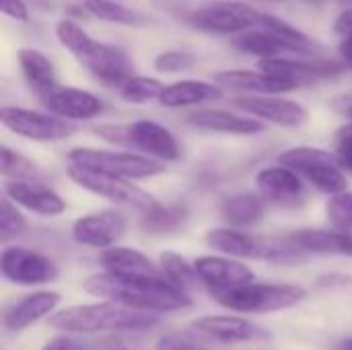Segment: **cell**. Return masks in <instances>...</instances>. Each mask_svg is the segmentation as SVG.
<instances>
[{"label":"cell","instance_id":"1","mask_svg":"<svg viewBox=\"0 0 352 350\" xmlns=\"http://www.w3.org/2000/svg\"><path fill=\"white\" fill-rule=\"evenodd\" d=\"M85 291L93 297L153 314H171L192 307L190 293L175 287L167 276H118L101 272L85 281Z\"/></svg>","mask_w":352,"mask_h":350},{"label":"cell","instance_id":"2","mask_svg":"<svg viewBox=\"0 0 352 350\" xmlns=\"http://www.w3.org/2000/svg\"><path fill=\"white\" fill-rule=\"evenodd\" d=\"M161 322L159 314L134 309L103 299L93 305H72L47 318V324L66 334H101V332H144Z\"/></svg>","mask_w":352,"mask_h":350},{"label":"cell","instance_id":"3","mask_svg":"<svg viewBox=\"0 0 352 350\" xmlns=\"http://www.w3.org/2000/svg\"><path fill=\"white\" fill-rule=\"evenodd\" d=\"M56 37L97 80L105 87H122L132 76V62L116 45L93 39L80 25L64 19L56 25Z\"/></svg>","mask_w":352,"mask_h":350},{"label":"cell","instance_id":"4","mask_svg":"<svg viewBox=\"0 0 352 350\" xmlns=\"http://www.w3.org/2000/svg\"><path fill=\"white\" fill-rule=\"evenodd\" d=\"M212 297L227 309L237 314H274L299 305L307 291L299 285H272V283H248L235 289L217 291Z\"/></svg>","mask_w":352,"mask_h":350},{"label":"cell","instance_id":"5","mask_svg":"<svg viewBox=\"0 0 352 350\" xmlns=\"http://www.w3.org/2000/svg\"><path fill=\"white\" fill-rule=\"evenodd\" d=\"M66 173L78 188L95 196H101L105 200H111L116 204H126L142 212L153 210L155 206L161 204L153 194L144 192L142 188L132 184V179H126V177H118L105 171H97V169H89V167H80L72 163L66 169Z\"/></svg>","mask_w":352,"mask_h":350},{"label":"cell","instance_id":"6","mask_svg":"<svg viewBox=\"0 0 352 350\" xmlns=\"http://www.w3.org/2000/svg\"><path fill=\"white\" fill-rule=\"evenodd\" d=\"M72 165L105 171L126 179H148L161 175L165 165L159 159L138 153H120V151H101V149H72L68 153Z\"/></svg>","mask_w":352,"mask_h":350},{"label":"cell","instance_id":"7","mask_svg":"<svg viewBox=\"0 0 352 350\" xmlns=\"http://www.w3.org/2000/svg\"><path fill=\"white\" fill-rule=\"evenodd\" d=\"M262 14L254 6H248L243 2H210L204 6L194 8L188 12L186 21L204 33L214 35H239L243 31L256 29L262 25Z\"/></svg>","mask_w":352,"mask_h":350},{"label":"cell","instance_id":"8","mask_svg":"<svg viewBox=\"0 0 352 350\" xmlns=\"http://www.w3.org/2000/svg\"><path fill=\"white\" fill-rule=\"evenodd\" d=\"M0 122L6 130L35 142H58L78 132V126L72 120L60 118L50 111L45 113L12 105H4L0 109Z\"/></svg>","mask_w":352,"mask_h":350},{"label":"cell","instance_id":"9","mask_svg":"<svg viewBox=\"0 0 352 350\" xmlns=\"http://www.w3.org/2000/svg\"><path fill=\"white\" fill-rule=\"evenodd\" d=\"M0 272L8 283L21 287L47 285L60 276V268L54 260L21 245H8L2 250Z\"/></svg>","mask_w":352,"mask_h":350},{"label":"cell","instance_id":"10","mask_svg":"<svg viewBox=\"0 0 352 350\" xmlns=\"http://www.w3.org/2000/svg\"><path fill=\"white\" fill-rule=\"evenodd\" d=\"M128 221L120 210H99L85 215L72 223V239L80 245L107 250L113 248L126 233Z\"/></svg>","mask_w":352,"mask_h":350},{"label":"cell","instance_id":"11","mask_svg":"<svg viewBox=\"0 0 352 350\" xmlns=\"http://www.w3.org/2000/svg\"><path fill=\"white\" fill-rule=\"evenodd\" d=\"M37 97L50 113H56V116L72 120V122L91 120L103 111L101 99L97 95H93L91 91L76 89V87H62L58 83L54 87L37 93Z\"/></svg>","mask_w":352,"mask_h":350},{"label":"cell","instance_id":"12","mask_svg":"<svg viewBox=\"0 0 352 350\" xmlns=\"http://www.w3.org/2000/svg\"><path fill=\"white\" fill-rule=\"evenodd\" d=\"M235 105L241 111H245L262 122H270V124L283 126V128H299L309 118L307 109L301 103L278 97V95L239 97V99H235Z\"/></svg>","mask_w":352,"mask_h":350},{"label":"cell","instance_id":"13","mask_svg":"<svg viewBox=\"0 0 352 350\" xmlns=\"http://www.w3.org/2000/svg\"><path fill=\"white\" fill-rule=\"evenodd\" d=\"M198 276L202 281L204 287H208L212 293L217 291H227V289H235L248 283L256 281L254 270L239 262L229 258H221V256H200L194 262Z\"/></svg>","mask_w":352,"mask_h":350},{"label":"cell","instance_id":"14","mask_svg":"<svg viewBox=\"0 0 352 350\" xmlns=\"http://www.w3.org/2000/svg\"><path fill=\"white\" fill-rule=\"evenodd\" d=\"M4 196L39 217H58L66 210V202L56 190L33 179H6Z\"/></svg>","mask_w":352,"mask_h":350},{"label":"cell","instance_id":"15","mask_svg":"<svg viewBox=\"0 0 352 350\" xmlns=\"http://www.w3.org/2000/svg\"><path fill=\"white\" fill-rule=\"evenodd\" d=\"M62 297L56 291H37L21 297L16 303L8 305L2 314V324L8 332H23L33 324L56 314Z\"/></svg>","mask_w":352,"mask_h":350},{"label":"cell","instance_id":"16","mask_svg":"<svg viewBox=\"0 0 352 350\" xmlns=\"http://www.w3.org/2000/svg\"><path fill=\"white\" fill-rule=\"evenodd\" d=\"M192 328L204 336L221 342H264L270 334L258 324L239 316H204L198 318Z\"/></svg>","mask_w":352,"mask_h":350},{"label":"cell","instance_id":"17","mask_svg":"<svg viewBox=\"0 0 352 350\" xmlns=\"http://www.w3.org/2000/svg\"><path fill=\"white\" fill-rule=\"evenodd\" d=\"M258 194L272 204L280 206H295L303 198V182L301 173L287 165L266 167L256 175Z\"/></svg>","mask_w":352,"mask_h":350},{"label":"cell","instance_id":"18","mask_svg":"<svg viewBox=\"0 0 352 350\" xmlns=\"http://www.w3.org/2000/svg\"><path fill=\"white\" fill-rule=\"evenodd\" d=\"M130 136H132V149L142 151L153 159L169 163V161H179L182 157V149L175 136L165 126L153 120H138L130 124Z\"/></svg>","mask_w":352,"mask_h":350},{"label":"cell","instance_id":"19","mask_svg":"<svg viewBox=\"0 0 352 350\" xmlns=\"http://www.w3.org/2000/svg\"><path fill=\"white\" fill-rule=\"evenodd\" d=\"M214 83L221 87L256 93V95H280V93H289L297 89V85H293L291 80H285L260 68L258 70H223L214 74Z\"/></svg>","mask_w":352,"mask_h":350},{"label":"cell","instance_id":"20","mask_svg":"<svg viewBox=\"0 0 352 350\" xmlns=\"http://www.w3.org/2000/svg\"><path fill=\"white\" fill-rule=\"evenodd\" d=\"M188 124L208 132L221 134H237V136H254L266 130V122L258 118L237 116L225 109H198L188 116Z\"/></svg>","mask_w":352,"mask_h":350},{"label":"cell","instance_id":"21","mask_svg":"<svg viewBox=\"0 0 352 350\" xmlns=\"http://www.w3.org/2000/svg\"><path fill=\"white\" fill-rule=\"evenodd\" d=\"M235 45L252 56H258L260 60L264 58H280V56H309L303 47H299L297 43L289 41L287 37L270 31L264 27V31L258 29H250L237 35Z\"/></svg>","mask_w":352,"mask_h":350},{"label":"cell","instance_id":"22","mask_svg":"<svg viewBox=\"0 0 352 350\" xmlns=\"http://www.w3.org/2000/svg\"><path fill=\"white\" fill-rule=\"evenodd\" d=\"M221 97H223L221 85L186 78V80H177V83L167 85L159 97V103L163 107L179 109V107H194V105L219 101Z\"/></svg>","mask_w":352,"mask_h":350},{"label":"cell","instance_id":"23","mask_svg":"<svg viewBox=\"0 0 352 350\" xmlns=\"http://www.w3.org/2000/svg\"><path fill=\"white\" fill-rule=\"evenodd\" d=\"M101 266L105 272L118 276H165L161 266L155 264L148 256H144L134 248H122V245L103 250Z\"/></svg>","mask_w":352,"mask_h":350},{"label":"cell","instance_id":"24","mask_svg":"<svg viewBox=\"0 0 352 350\" xmlns=\"http://www.w3.org/2000/svg\"><path fill=\"white\" fill-rule=\"evenodd\" d=\"M289 237L303 248L307 254L322 256H346L352 258V233L344 231H326V229H297Z\"/></svg>","mask_w":352,"mask_h":350},{"label":"cell","instance_id":"25","mask_svg":"<svg viewBox=\"0 0 352 350\" xmlns=\"http://www.w3.org/2000/svg\"><path fill=\"white\" fill-rule=\"evenodd\" d=\"M221 215L231 227H252L264 219L266 200L260 194H235L223 202Z\"/></svg>","mask_w":352,"mask_h":350},{"label":"cell","instance_id":"26","mask_svg":"<svg viewBox=\"0 0 352 350\" xmlns=\"http://www.w3.org/2000/svg\"><path fill=\"white\" fill-rule=\"evenodd\" d=\"M19 64H21V70L35 95L56 85L54 64L43 52H39L35 47H23V50H19Z\"/></svg>","mask_w":352,"mask_h":350},{"label":"cell","instance_id":"27","mask_svg":"<svg viewBox=\"0 0 352 350\" xmlns=\"http://www.w3.org/2000/svg\"><path fill=\"white\" fill-rule=\"evenodd\" d=\"M188 208L182 204H159L153 210L142 212L140 227L153 235H171L186 227Z\"/></svg>","mask_w":352,"mask_h":350},{"label":"cell","instance_id":"28","mask_svg":"<svg viewBox=\"0 0 352 350\" xmlns=\"http://www.w3.org/2000/svg\"><path fill=\"white\" fill-rule=\"evenodd\" d=\"M278 163L295 169L297 173H303L307 169L322 167V165H340V159L336 151L332 153L320 146H293L278 155Z\"/></svg>","mask_w":352,"mask_h":350},{"label":"cell","instance_id":"29","mask_svg":"<svg viewBox=\"0 0 352 350\" xmlns=\"http://www.w3.org/2000/svg\"><path fill=\"white\" fill-rule=\"evenodd\" d=\"M85 10L105 23H116V25H126V27H142L146 25V17L120 4L118 0H85L82 2Z\"/></svg>","mask_w":352,"mask_h":350},{"label":"cell","instance_id":"30","mask_svg":"<svg viewBox=\"0 0 352 350\" xmlns=\"http://www.w3.org/2000/svg\"><path fill=\"white\" fill-rule=\"evenodd\" d=\"M159 266H161L163 274H165L175 287H179V289L186 291V293H192V291H196V289L202 285L196 266L190 264L184 256H179V254H175V252H161V256H159Z\"/></svg>","mask_w":352,"mask_h":350},{"label":"cell","instance_id":"31","mask_svg":"<svg viewBox=\"0 0 352 350\" xmlns=\"http://www.w3.org/2000/svg\"><path fill=\"white\" fill-rule=\"evenodd\" d=\"M165 85L159 78L153 76H140L132 74L122 87H120V97L132 105H144L148 101H155L161 97Z\"/></svg>","mask_w":352,"mask_h":350},{"label":"cell","instance_id":"32","mask_svg":"<svg viewBox=\"0 0 352 350\" xmlns=\"http://www.w3.org/2000/svg\"><path fill=\"white\" fill-rule=\"evenodd\" d=\"M318 192L326 194V196H336L340 192L349 190V179L342 171L340 165H322V167H314L301 173Z\"/></svg>","mask_w":352,"mask_h":350},{"label":"cell","instance_id":"33","mask_svg":"<svg viewBox=\"0 0 352 350\" xmlns=\"http://www.w3.org/2000/svg\"><path fill=\"white\" fill-rule=\"evenodd\" d=\"M0 173L4 179H33L39 182L43 175L37 165L25 155L12 151L10 146L0 149Z\"/></svg>","mask_w":352,"mask_h":350},{"label":"cell","instance_id":"34","mask_svg":"<svg viewBox=\"0 0 352 350\" xmlns=\"http://www.w3.org/2000/svg\"><path fill=\"white\" fill-rule=\"evenodd\" d=\"M27 231V221L25 217L19 212L16 204L4 196L0 202V241L8 243L12 239H19L21 235H25Z\"/></svg>","mask_w":352,"mask_h":350},{"label":"cell","instance_id":"35","mask_svg":"<svg viewBox=\"0 0 352 350\" xmlns=\"http://www.w3.org/2000/svg\"><path fill=\"white\" fill-rule=\"evenodd\" d=\"M326 217L332 229L352 233V192H340L336 196H330L326 204Z\"/></svg>","mask_w":352,"mask_h":350},{"label":"cell","instance_id":"36","mask_svg":"<svg viewBox=\"0 0 352 350\" xmlns=\"http://www.w3.org/2000/svg\"><path fill=\"white\" fill-rule=\"evenodd\" d=\"M196 58L190 54V52H182V50H167V52H161L157 58H155V68L159 72H184V70H190L194 66Z\"/></svg>","mask_w":352,"mask_h":350},{"label":"cell","instance_id":"37","mask_svg":"<svg viewBox=\"0 0 352 350\" xmlns=\"http://www.w3.org/2000/svg\"><path fill=\"white\" fill-rule=\"evenodd\" d=\"M95 132H97L101 138H105L107 142H111V144L132 149L130 124H126V126H122V124H103V126H97Z\"/></svg>","mask_w":352,"mask_h":350},{"label":"cell","instance_id":"38","mask_svg":"<svg viewBox=\"0 0 352 350\" xmlns=\"http://www.w3.org/2000/svg\"><path fill=\"white\" fill-rule=\"evenodd\" d=\"M336 153H338L342 169L352 171V122L344 124L336 132Z\"/></svg>","mask_w":352,"mask_h":350},{"label":"cell","instance_id":"39","mask_svg":"<svg viewBox=\"0 0 352 350\" xmlns=\"http://www.w3.org/2000/svg\"><path fill=\"white\" fill-rule=\"evenodd\" d=\"M0 10L4 17L19 21V23H27L29 21V8L25 4V0H0Z\"/></svg>","mask_w":352,"mask_h":350},{"label":"cell","instance_id":"40","mask_svg":"<svg viewBox=\"0 0 352 350\" xmlns=\"http://www.w3.org/2000/svg\"><path fill=\"white\" fill-rule=\"evenodd\" d=\"M41 350H91L87 342L78 340V338H72V336H56L52 338L50 342L43 344Z\"/></svg>","mask_w":352,"mask_h":350},{"label":"cell","instance_id":"41","mask_svg":"<svg viewBox=\"0 0 352 350\" xmlns=\"http://www.w3.org/2000/svg\"><path fill=\"white\" fill-rule=\"evenodd\" d=\"M320 289H340V287H349L352 285V276L346 274H338V272H330V274H322L316 283Z\"/></svg>","mask_w":352,"mask_h":350},{"label":"cell","instance_id":"42","mask_svg":"<svg viewBox=\"0 0 352 350\" xmlns=\"http://www.w3.org/2000/svg\"><path fill=\"white\" fill-rule=\"evenodd\" d=\"M334 33L340 37H351L352 35V6H346L334 21Z\"/></svg>","mask_w":352,"mask_h":350},{"label":"cell","instance_id":"43","mask_svg":"<svg viewBox=\"0 0 352 350\" xmlns=\"http://www.w3.org/2000/svg\"><path fill=\"white\" fill-rule=\"evenodd\" d=\"M338 52H340V58H342L344 66L352 70V35L351 37H342V41L338 45Z\"/></svg>","mask_w":352,"mask_h":350},{"label":"cell","instance_id":"44","mask_svg":"<svg viewBox=\"0 0 352 350\" xmlns=\"http://www.w3.org/2000/svg\"><path fill=\"white\" fill-rule=\"evenodd\" d=\"M340 349H342V350H352V338H349V340H344Z\"/></svg>","mask_w":352,"mask_h":350},{"label":"cell","instance_id":"45","mask_svg":"<svg viewBox=\"0 0 352 350\" xmlns=\"http://www.w3.org/2000/svg\"><path fill=\"white\" fill-rule=\"evenodd\" d=\"M340 4H344V6H352V0H338Z\"/></svg>","mask_w":352,"mask_h":350},{"label":"cell","instance_id":"46","mask_svg":"<svg viewBox=\"0 0 352 350\" xmlns=\"http://www.w3.org/2000/svg\"><path fill=\"white\" fill-rule=\"evenodd\" d=\"M344 111H346V113H349V116H351V118H352V103H351V105H349V107H346V109H344Z\"/></svg>","mask_w":352,"mask_h":350},{"label":"cell","instance_id":"47","mask_svg":"<svg viewBox=\"0 0 352 350\" xmlns=\"http://www.w3.org/2000/svg\"><path fill=\"white\" fill-rule=\"evenodd\" d=\"M311 2H322V0H311Z\"/></svg>","mask_w":352,"mask_h":350},{"label":"cell","instance_id":"48","mask_svg":"<svg viewBox=\"0 0 352 350\" xmlns=\"http://www.w3.org/2000/svg\"><path fill=\"white\" fill-rule=\"evenodd\" d=\"M167 350H182V349H167Z\"/></svg>","mask_w":352,"mask_h":350}]
</instances>
